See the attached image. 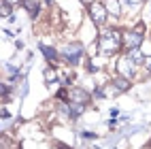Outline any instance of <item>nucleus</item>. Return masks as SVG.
<instances>
[{"label": "nucleus", "mask_w": 151, "mask_h": 149, "mask_svg": "<svg viewBox=\"0 0 151 149\" xmlns=\"http://www.w3.org/2000/svg\"><path fill=\"white\" fill-rule=\"evenodd\" d=\"M113 85L119 89V92H128L130 89V81H128V77H124V75H119V77H115V81H113Z\"/></svg>", "instance_id": "6e6552de"}, {"label": "nucleus", "mask_w": 151, "mask_h": 149, "mask_svg": "<svg viewBox=\"0 0 151 149\" xmlns=\"http://www.w3.org/2000/svg\"><path fill=\"white\" fill-rule=\"evenodd\" d=\"M6 2H13V4H17V2H24V0H6Z\"/></svg>", "instance_id": "aec40b11"}, {"label": "nucleus", "mask_w": 151, "mask_h": 149, "mask_svg": "<svg viewBox=\"0 0 151 149\" xmlns=\"http://www.w3.org/2000/svg\"><path fill=\"white\" fill-rule=\"evenodd\" d=\"M130 62H132L130 58H126V60L119 62V73H122L124 77H130V75L134 73V64H130Z\"/></svg>", "instance_id": "423d86ee"}, {"label": "nucleus", "mask_w": 151, "mask_h": 149, "mask_svg": "<svg viewBox=\"0 0 151 149\" xmlns=\"http://www.w3.org/2000/svg\"><path fill=\"white\" fill-rule=\"evenodd\" d=\"M145 66H147V71H151V58H145Z\"/></svg>", "instance_id": "a211bd4d"}, {"label": "nucleus", "mask_w": 151, "mask_h": 149, "mask_svg": "<svg viewBox=\"0 0 151 149\" xmlns=\"http://www.w3.org/2000/svg\"><path fill=\"white\" fill-rule=\"evenodd\" d=\"M38 47H41V51H43V55H45V58H49V60H55V58H58V53H55V49H51V47H47L45 43H41Z\"/></svg>", "instance_id": "ddd939ff"}, {"label": "nucleus", "mask_w": 151, "mask_h": 149, "mask_svg": "<svg viewBox=\"0 0 151 149\" xmlns=\"http://www.w3.org/2000/svg\"><path fill=\"white\" fill-rule=\"evenodd\" d=\"M2 96H4V100H6V96H9V85L2 83Z\"/></svg>", "instance_id": "dca6fc26"}, {"label": "nucleus", "mask_w": 151, "mask_h": 149, "mask_svg": "<svg viewBox=\"0 0 151 149\" xmlns=\"http://www.w3.org/2000/svg\"><path fill=\"white\" fill-rule=\"evenodd\" d=\"M128 58L132 60V64H140V62H145V58H143V53H140V47H134V49H128Z\"/></svg>", "instance_id": "1a4fd4ad"}, {"label": "nucleus", "mask_w": 151, "mask_h": 149, "mask_svg": "<svg viewBox=\"0 0 151 149\" xmlns=\"http://www.w3.org/2000/svg\"><path fill=\"white\" fill-rule=\"evenodd\" d=\"M106 15H109V11H106V6H104V4H100V2L89 4V17L94 19V24H96V26H102V24L106 22Z\"/></svg>", "instance_id": "f03ea898"}, {"label": "nucleus", "mask_w": 151, "mask_h": 149, "mask_svg": "<svg viewBox=\"0 0 151 149\" xmlns=\"http://www.w3.org/2000/svg\"><path fill=\"white\" fill-rule=\"evenodd\" d=\"M47 2H51V0H47Z\"/></svg>", "instance_id": "412c9836"}, {"label": "nucleus", "mask_w": 151, "mask_h": 149, "mask_svg": "<svg viewBox=\"0 0 151 149\" xmlns=\"http://www.w3.org/2000/svg\"><path fill=\"white\" fill-rule=\"evenodd\" d=\"M26 9H28V11H30V15H32V17H36L38 15V4L34 2V0H24V2H22Z\"/></svg>", "instance_id": "9b49d317"}, {"label": "nucleus", "mask_w": 151, "mask_h": 149, "mask_svg": "<svg viewBox=\"0 0 151 149\" xmlns=\"http://www.w3.org/2000/svg\"><path fill=\"white\" fill-rule=\"evenodd\" d=\"M94 98H98V100H102V98H104V89L96 87V89H94Z\"/></svg>", "instance_id": "2eb2a0df"}, {"label": "nucleus", "mask_w": 151, "mask_h": 149, "mask_svg": "<svg viewBox=\"0 0 151 149\" xmlns=\"http://www.w3.org/2000/svg\"><path fill=\"white\" fill-rule=\"evenodd\" d=\"M43 75H45V79H47V83H53V81H58V73L53 71V66H47L45 71H43Z\"/></svg>", "instance_id": "f8f14e48"}, {"label": "nucleus", "mask_w": 151, "mask_h": 149, "mask_svg": "<svg viewBox=\"0 0 151 149\" xmlns=\"http://www.w3.org/2000/svg\"><path fill=\"white\" fill-rule=\"evenodd\" d=\"M83 113V102H75L70 100V117H79Z\"/></svg>", "instance_id": "9d476101"}, {"label": "nucleus", "mask_w": 151, "mask_h": 149, "mask_svg": "<svg viewBox=\"0 0 151 149\" xmlns=\"http://www.w3.org/2000/svg\"><path fill=\"white\" fill-rule=\"evenodd\" d=\"M2 15H4V17H9V15H11V6H9V2H6V0H2Z\"/></svg>", "instance_id": "4468645a"}, {"label": "nucleus", "mask_w": 151, "mask_h": 149, "mask_svg": "<svg viewBox=\"0 0 151 149\" xmlns=\"http://www.w3.org/2000/svg\"><path fill=\"white\" fill-rule=\"evenodd\" d=\"M70 100H75V102H87L89 100V94L85 92V89H79V87H73L70 89Z\"/></svg>", "instance_id": "39448f33"}, {"label": "nucleus", "mask_w": 151, "mask_h": 149, "mask_svg": "<svg viewBox=\"0 0 151 149\" xmlns=\"http://www.w3.org/2000/svg\"><path fill=\"white\" fill-rule=\"evenodd\" d=\"M143 32H138V30H128L124 32V47L126 49H134V47H140L143 45Z\"/></svg>", "instance_id": "7ed1b4c3"}, {"label": "nucleus", "mask_w": 151, "mask_h": 149, "mask_svg": "<svg viewBox=\"0 0 151 149\" xmlns=\"http://www.w3.org/2000/svg\"><path fill=\"white\" fill-rule=\"evenodd\" d=\"M81 2H83V4H87V6H89V4H94V0H81Z\"/></svg>", "instance_id": "6ab92c4d"}, {"label": "nucleus", "mask_w": 151, "mask_h": 149, "mask_svg": "<svg viewBox=\"0 0 151 149\" xmlns=\"http://www.w3.org/2000/svg\"><path fill=\"white\" fill-rule=\"evenodd\" d=\"M104 6H106V11L109 15H119L122 13V6H119V0H104Z\"/></svg>", "instance_id": "0eeeda50"}, {"label": "nucleus", "mask_w": 151, "mask_h": 149, "mask_svg": "<svg viewBox=\"0 0 151 149\" xmlns=\"http://www.w3.org/2000/svg\"><path fill=\"white\" fill-rule=\"evenodd\" d=\"M81 53H83L81 45H68V47H64V58L68 60L70 64H77L79 60H81Z\"/></svg>", "instance_id": "20e7f679"}, {"label": "nucleus", "mask_w": 151, "mask_h": 149, "mask_svg": "<svg viewBox=\"0 0 151 149\" xmlns=\"http://www.w3.org/2000/svg\"><path fill=\"white\" fill-rule=\"evenodd\" d=\"M124 45V34H119L117 30H106L100 36V47L104 53H115L119 51V47Z\"/></svg>", "instance_id": "f257e3e1"}, {"label": "nucleus", "mask_w": 151, "mask_h": 149, "mask_svg": "<svg viewBox=\"0 0 151 149\" xmlns=\"http://www.w3.org/2000/svg\"><path fill=\"white\" fill-rule=\"evenodd\" d=\"M81 136H85V138H96L94 132H81Z\"/></svg>", "instance_id": "f3484780"}]
</instances>
